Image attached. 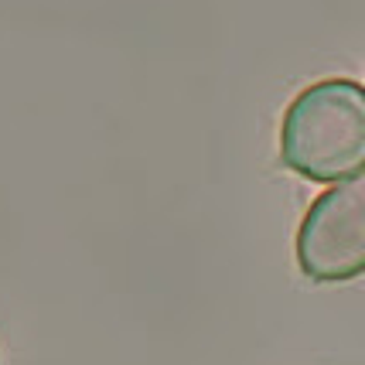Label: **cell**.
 <instances>
[{
    "label": "cell",
    "instance_id": "6da1fadb",
    "mask_svg": "<svg viewBox=\"0 0 365 365\" xmlns=\"http://www.w3.org/2000/svg\"><path fill=\"white\" fill-rule=\"evenodd\" d=\"M280 160L307 181H345L365 171V89L321 79L290 99L280 123Z\"/></svg>",
    "mask_w": 365,
    "mask_h": 365
},
{
    "label": "cell",
    "instance_id": "7a4b0ae2",
    "mask_svg": "<svg viewBox=\"0 0 365 365\" xmlns=\"http://www.w3.org/2000/svg\"><path fill=\"white\" fill-rule=\"evenodd\" d=\"M297 267L314 284L365 273V171L318 195L297 229Z\"/></svg>",
    "mask_w": 365,
    "mask_h": 365
}]
</instances>
